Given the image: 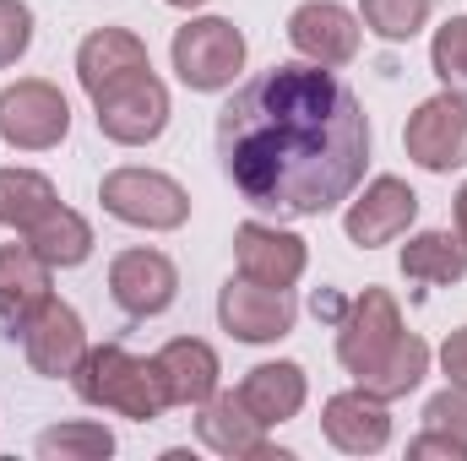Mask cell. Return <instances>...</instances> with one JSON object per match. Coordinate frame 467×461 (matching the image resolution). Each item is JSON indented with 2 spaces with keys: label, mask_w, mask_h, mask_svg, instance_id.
<instances>
[{
  "label": "cell",
  "mask_w": 467,
  "mask_h": 461,
  "mask_svg": "<svg viewBox=\"0 0 467 461\" xmlns=\"http://www.w3.org/2000/svg\"><path fill=\"white\" fill-rule=\"evenodd\" d=\"M430 5H435V0H358V22H364L375 38L402 44V38H413V33L430 22Z\"/></svg>",
  "instance_id": "obj_26"
},
{
  "label": "cell",
  "mask_w": 467,
  "mask_h": 461,
  "mask_svg": "<svg viewBox=\"0 0 467 461\" xmlns=\"http://www.w3.org/2000/svg\"><path fill=\"white\" fill-rule=\"evenodd\" d=\"M196 435H202V446H207V451L234 456V461H244V456H255V461H288V451L266 446V429L250 418V407L239 402V391H213V396L202 402Z\"/></svg>",
  "instance_id": "obj_14"
},
{
  "label": "cell",
  "mask_w": 467,
  "mask_h": 461,
  "mask_svg": "<svg viewBox=\"0 0 467 461\" xmlns=\"http://www.w3.org/2000/svg\"><path fill=\"white\" fill-rule=\"evenodd\" d=\"M413 218H419V196H413V185L397 179V174H380V179L364 185V196L348 207L343 229H348V239L358 244V250H375V244L402 239V233L413 229Z\"/></svg>",
  "instance_id": "obj_13"
},
{
  "label": "cell",
  "mask_w": 467,
  "mask_h": 461,
  "mask_svg": "<svg viewBox=\"0 0 467 461\" xmlns=\"http://www.w3.org/2000/svg\"><path fill=\"white\" fill-rule=\"evenodd\" d=\"M115 451V435L104 424H60L38 435V456L44 461H104Z\"/></svg>",
  "instance_id": "obj_25"
},
{
  "label": "cell",
  "mask_w": 467,
  "mask_h": 461,
  "mask_svg": "<svg viewBox=\"0 0 467 461\" xmlns=\"http://www.w3.org/2000/svg\"><path fill=\"white\" fill-rule=\"evenodd\" d=\"M234 261H239V277L261 282V288H294L310 266V250L305 239L288 229H272V223H239L234 229Z\"/></svg>",
  "instance_id": "obj_12"
},
{
  "label": "cell",
  "mask_w": 467,
  "mask_h": 461,
  "mask_svg": "<svg viewBox=\"0 0 467 461\" xmlns=\"http://www.w3.org/2000/svg\"><path fill=\"white\" fill-rule=\"evenodd\" d=\"M218 158L244 207L272 218H321L364 179L369 115L332 66H272L223 104Z\"/></svg>",
  "instance_id": "obj_1"
},
{
  "label": "cell",
  "mask_w": 467,
  "mask_h": 461,
  "mask_svg": "<svg viewBox=\"0 0 467 461\" xmlns=\"http://www.w3.org/2000/svg\"><path fill=\"white\" fill-rule=\"evenodd\" d=\"M441 369H446L457 385H467V326L446 337V347H441Z\"/></svg>",
  "instance_id": "obj_31"
},
{
  "label": "cell",
  "mask_w": 467,
  "mask_h": 461,
  "mask_svg": "<svg viewBox=\"0 0 467 461\" xmlns=\"http://www.w3.org/2000/svg\"><path fill=\"white\" fill-rule=\"evenodd\" d=\"M93 115H99V130L119 141V147H147V141H158L163 136V125H169V87L152 77V66L147 71H136V77H119L109 82L104 93H93Z\"/></svg>",
  "instance_id": "obj_5"
},
{
  "label": "cell",
  "mask_w": 467,
  "mask_h": 461,
  "mask_svg": "<svg viewBox=\"0 0 467 461\" xmlns=\"http://www.w3.org/2000/svg\"><path fill=\"white\" fill-rule=\"evenodd\" d=\"M218 321H223V332L239 337V343H277V337L294 332L299 304H294L288 288H261L250 277H239V282L229 277L223 293H218Z\"/></svg>",
  "instance_id": "obj_9"
},
{
  "label": "cell",
  "mask_w": 467,
  "mask_h": 461,
  "mask_svg": "<svg viewBox=\"0 0 467 461\" xmlns=\"http://www.w3.org/2000/svg\"><path fill=\"white\" fill-rule=\"evenodd\" d=\"M158 374H163V391H169V407H202L213 391H218V353L202 337H174V343L158 347Z\"/></svg>",
  "instance_id": "obj_17"
},
{
  "label": "cell",
  "mask_w": 467,
  "mask_h": 461,
  "mask_svg": "<svg viewBox=\"0 0 467 461\" xmlns=\"http://www.w3.org/2000/svg\"><path fill=\"white\" fill-rule=\"evenodd\" d=\"M22 239H27L49 266H82V261L93 255V229H88V218L71 212V207H60V201L22 233Z\"/></svg>",
  "instance_id": "obj_22"
},
{
  "label": "cell",
  "mask_w": 467,
  "mask_h": 461,
  "mask_svg": "<svg viewBox=\"0 0 467 461\" xmlns=\"http://www.w3.org/2000/svg\"><path fill=\"white\" fill-rule=\"evenodd\" d=\"M321 429H327V440H332L337 451H348V456H375V451H386V440H391V413H386L380 396H369L364 385H353V391H343V396L327 402Z\"/></svg>",
  "instance_id": "obj_16"
},
{
  "label": "cell",
  "mask_w": 467,
  "mask_h": 461,
  "mask_svg": "<svg viewBox=\"0 0 467 461\" xmlns=\"http://www.w3.org/2000/svg\"><path fill=\"white\" fill-rule=\"evenodd\" d=\"M33 44V11L22 0H0V71L16 66Z\"/></svg>",
  "instance_id": "obj_28"
},
{
  "label": "cell",
  "mask_w": 467,
  "mask_h": 461,
  "mask_svg": "<svg viewBox=\"0 0 467 461\" xmlns=\"http://www.w3.org/2000/svg\"><path fill=\"white\" fill-rule=\"evenodd\" d=\"M408 456H413V461H430V456L467 461V446H462V440H451V435H441V429H424V435L408 446Z\"/></svg>",
  "instance_id": "obj_30"
},
{
  "label": "cell",
  "mask_w": 467,
  "mask_h": 461,
  "mask_svg": "<svg viewBox=\"0 0 467 461\" xmlns=\"http://www.w3.org/2000/svg\"><path fill=\"white\" fill-rule=\"evenodd\" d=\"M22 353H27L33 374H44V380L77 374V364H82V353H88L82 315L49 293V299L33 310V321H22Z\"/></svg>",
  "instance_id": "obj_11"
},
{
  "label": "cell",
  "mask_w": 467,
  "mask_h": 461,
  "mask_svg": "<svg viewBox=\"0 0 467 461\" xmlns=\"http://www.w3.org/2000/svg\"><path fill=\"white\" fill-rule=\"evenodd\" d=\"M174 71L191 93H223L244 66V33L229 16H196L174 33Z\"/></svg>",
  "instance_id": "obj_4"
},
{
  "label": "cell",
  "mask_w": 467,
  "mask_h": 461,
  "mask_svg": "<svg viewBox=\"0 0 467 461\" xmlns=\"http://www.w3.org/2000/svg\"><path fill=\"white\" fill-rule=\"evenodd\" d=\"M49 261L22 239L0 250V326H11V337L22 332V321H33V310L49 299Z\"/></svg>",
  "instance_id": "obj_18"
},
{
  "label": "cell",
  "mask_w": 467,
  "mask_h": 461,
  "mask_svg": "<svg viewBox=\"0 0 467 461\" xmlns=\"http://www.w3.org/2000/svg\"><path fill=\"white\" fill-rule=\"evenodd\" d=\"M71 385H77V396L88 407H109L119 418H136V424L163 418V407H169V391H163L158 364L152 358H136L130 347H119V343L88 347L82 364H77V374H71Z\"/></svg>",
  "instance_id": "obj_2"
},
{
  "label": "cell",
  "mask_w": 467,
  "mask_h": 461,
  "mask_svg": "<svg viewBox=\"0 0 467 461\" xmlns=\"http://www.w3.org/2000/svg\"><path fill=\"white\" fill-rule=\"evenodd\" d=\"M305 391H310V385H305V369L288 364V358H277V364H255V369L239 380V402L250 407V418H255L261 429H277V424L299 418Z\"/></svg>",
  "instance_id": "obj_19"
},
{
  "label": "cell",
  "mask_w": 467,
  "mask_h": 461,
  "mask_svg": "<svg viewBox=\"0 0 467 461\" xmlns=\"http://www.w3.org/2000/svg\"><path fill=\"white\" fill-rule=\"evenodd\" d=\"M71 130V104L55 82H11L0 93V141L16 147V152H49L60 147Z\"/></svg>",
  "instance_id": "obj_6"
},
{
  "label": "cell",
  "mask_w": 467,
  "mask_h": 461,
  "mask_svg": "<svg viewBox=\"0 0 467 461\" xmlns=\"http://www.w3.org/2000/svg\"><path fill=\"white\" fill-rule=\"evenodd\" d=\"M402 147H408V158L419 163V169H430V174H451V169H462L467 163V104L462 93H435V98H424L413 119H408V130H402Z\"/></svg>",
  "instance_id": "obj_8"
},
{
  "label": "cell",
  "mask_w": 467,
  "mask_h": 461,
  "mask_svg": "<svg viewBox=\"0 0 467 461\" xmlns=\"http://www.w3.org/2000/svg\"><path fill=\"white\" fill-rule=\"evenodd\" d=\"M457 239L467 244V185L457 190Z\"/></svg>",
  "instance_id": "obj_32"
},
{
  "label": "cell",
  "mask_w": 467,
  "mask_h": 461,
  "mask_svg": "<svg viewBox=\"0 0 467 461\" xmlns=\"http://www.w3.org/2000/svg\"><path fill=\"white\" fill-rule=\"evenodd\" d=\"M402 277L419 282V288H446V282H462L467 277V244L457 233H413L402 244Z\"/></svg>",
  "instance_id": "obj_21"
},
{
  "label": "cell",
  "mask_w": 467,
  "mask_h": 461,
  "mask_svg": "<svg viewBox=\"0 0 467 461\" xmlns=\"http://www.w3.org/2000/svg\"><path fill=\"white\" fill-rule=\"evenodd\" d=\"M402 343V310L386 288H364L337 315V358L353 380H364L391 347Z\"/></svg>",
  "instance_id": "obj_7"
},
{
  "label": "cell",
  "mask_w": 467,
  "mask_h": 461,
  "mask_svg": "<svg viewBox=\"0 0 467 461\" xmlns=\"http://www.w3.org/2000/svg\"><path fill=\"white\" fill-rule=\"evenodd\" d=\"M424 374H430V343L413 337V332H402V343L391 347L358 385H364L369 396H380V402H397V396H408Z\"/></svg>",
  "instance_id": "obj_23"
},
{
  "label": "cell",
  "mask_w": 467,
  "mask_h": 461,
  "mask_svg": "<svg viewBox=\"0 0 467 461\" xmlns=\"http://www.w3.org/2000/svg\"><path fill=\"white\" fill-rule=\"evenodd\" d=\"M288 44L316 66H348L358 55V16L337 0H305L288 16Z\"/></svg>",
  "instance_id": "obj_15"
},
{
  "label": "cell",
  "mask_w": 467,
  "mask_h": 461,
  "mask_svg": "<svg viewBox=\"0 0 467 461\" xmlns=\"http://www.w3.org/2000/svg\"><path fill=\"white\" fill-rule=\"evenodd\" d=\"M147 66H152V60H147V44H141L136 33H125V27H99V33H88L82 49H77V77H82L88 98L104 93L119 77L147 71Z\"/></svg>",
  "instance_id": "obj_20"
},
{
  "label": "cell",
  "mask_w": 467,
  "mask_h": 461,
  "mask_svg": "<svg viewBox=\"0 0 467 461\" xmlns=\"http://www.w3.org/2000/svg\"><path fill=\"white\" fill-rule=\"evenodd\" d=\"M174 11H196V5H207V0H169Z\"/></svg>",
  "instance_id": "obj_33"
},
{
  "label": "cell",
  "mask_w": 467,
  "mask_h": 461,
  "mask_svg": "<svg viewBox=\"0 0 467 461\" xmlns=\"http://www.w3.org/2000/svg\"><path fill=\"white\" fill-rule=\"evenodd\" d=\"M109 293L130 321H152L174 304L180 293V271L163 250H119L109 261Z\"/></svg>",
  "instance_id": "obj_10"
},
{
  "label": "cell",
  "mask_w": 467,
  "mask_h": 461,
  "mask_svg": "<svg viewBox=\"0 0 467 461\" xmlns=\"http://www.w3.org/2000/svg\"><path fill=\"white\" fill-rule=\"evenodd\" d=\"M430 66H435V77L446 82V93H462L467 98V16H451V22L435 33Z\"/></svg>",
  "instance_id": "obj_27"
},
{
  "label": "cell",
  "mask_w": 467,
  "mask_h": 461,
  "mask_svg": "<svg viewBox=\"0 0 467 461\" xmlns=\"http://www.w3.org/2000/svg\"><path fill=\"white\" fill-rule=\"evenodd\" d=\"M424 424L467 446V385H457V380H451L441 396H430V407H424Z\"/></svg>",
  "instance_id": "obj_29"
},
{
  "label": "cell",
  "mask_w": 467,
  "mask_h": 461,
  "mask_svg": "<svg viewBox=\"0 0 467 461\" xmlns=\"http://www.w3.org/2000/svg\"><path fill=\"white\" fill-rule=\"evenodd\" d=\"M99 201H104L109 218L130 223V229H152V233H169V229H180V223L191 218L185 185L169 179V174H158V169H136V163L104 174Z\"/></svg>",
  "instance_id": "obj_3"
},
{
  "label": "cell",
  "mask_w": 467,
  "mask_h": 461,
  "mask_svg": "<svg viewBox=\"0 0 467 461\" xmlns=\"http://www.w3.org/2000/svg\"><path fill=\"white\" fill-rule=\"evenodd\" d=\"M55 185L38 169H0V223L16 233H27L49 207H55Z\"/></svg>",
  "instance_id": "obj_24"
}]
</instances>
